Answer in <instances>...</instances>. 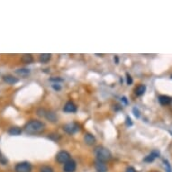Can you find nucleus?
<instances>
[{
    "mask_svg": "<svg viewBox=\"0 0 172 172\" xmlns=\"http://www.w3.org/2000/svg\"><path fill=\"white\" fill-rule=\"evenodd\" d=\"M76 170H77V163L74 160H70L67 163L64 164V167H63L64 172H75Z\"/></svg>",
    "mask_w": 172,
    "mask_h": 172,
    "instance_id": "0eeeda50",
    "label": "nucleus"
},
{
    "mask_svg": "<svg viewBox=\"0 0 172 172\" xmlns=\"http://www.w3.org/2000/svg\"><path fill=\"white\" fill-rule=\"evenodd\" d=\"M158 99L161 106H169L172 103V98L166 96V95H160Z\"/></svg>",
    "mask_w": 172,
    "mask_h": 172,
    "instance_id": "9d476101",
    "label": "nucleus"
},
{
    "mask_svg": "<svg viewBox=\"0 0 172 172\" xmlns=\"http://www.w3.org/2000/svg\"><path fill=\"white\" fill-rule=\"evenodd\" d=\"M37 115L41 117H44L45 119H47L50 123H56L58 122V116L57 115L50 110H46L44 108H39L37 110Z\"/></svg>",
    "mask_w": 172,
    "mask_h": 172,
    "instance_id": "7ed1b4c3",
    "label": "nucleus"
},
{
    "mask_svg": "<svg viewBox=\"0 0 172 172\" xmlns=\"http://www.w3.org/2000/svg\"><path fill=\"white\" fill-rule=\"evenodd\" d=\"M121 99H122V101H123V102L125 103V105H127V104H128V102H127V100H126V98H125V97H123Z\"/></svg>",
    "mask_w": 172,
    "mask_h": 172,
    "instance_id": "bb28decb",
    "label": "nucleus"
},
{
    "mask_svg": "<svg viewBox=\"0 0 172 172\" xmlns=\"http://www.w3.org/2000/svg\"><path fill=\"white\" fill-rule=\"evenodd\" d=\"M145 91H146V86L143 85V84H140V85H138V86L135 88L134 93H135V95H136L137 97H141V96L144 95Z\"/></svg>",
    "mask_w": 172,
    "mask_h": 172,
    "instance_id": "ddd939ff",
    "label": "nucleus"
},
{
    "mask_svg": "<svg viewBox=\"0 0 172 172\" xmlns=\"http://www.w3.org/2000/svg\"><path fill=\"white\" fill-rule=\"evenodd\" d=\"M159 155H160L159 151H157V150H153V151H151L149 155L146 156V157L144 158L143 161H145V162H152L157 157H159Z\"/></svg>",
    "mask_w": 172,
    "mask_h": 172,
    "instance_id": "4468645a",
    "label": "nucleus"
},
{
    "mask_svg": "<svg viewBox=\"0 0 172 172\" xmlns=\"http://www.w3.org/2000/svg\"><path fill=\"white\" fill-rule=\"evenodd\" d=\"M3 80L6 82L7 84H9V85H15V84H17V82L19 81V79L17 78L12 76V75H5V76H3Z\"/></svg>",
    "mask_w": 172,
    "mask_h": 172,
    "instance_id": "f8f14e48",
    "label": "nucleus"
},
{
    "mask_svg": "<svg viewBox=\"0 0 172 172\" xmlns=\"http://www.w3.org/2000/svg\"><path fill=\"white\" fill-rule=\"evenodd\" d=\"M132 78L131 77V75L129 73H126V82L128 85H131L132 84Z\"/></svg>",
    "mask_w": 172,
    "mask_h": 172,
    "instance_id": "412c9836",
    "label": "nucleus"
},
{
    "mask_svg": "<svg viewBox=\"0 0 172 172\" xmlns=\"http://www.w3.org/2000/svg\"><path fill=\"white\" fill-rule=\"evenodd\" d=\"M163 163H164V166H165V169H166L167 172H172L171 166H170V162L168 161V160H165V159H164Z\"/></svg>",
    "mask_w": 172,
    "mask_h": 172,
    "instance_id": "aec40b11",
    "label": "nucleus"
},
{
    "mask_svg": "<svg viewBox=\"0 0 172 172\" xmlns=\"http://www.w3.org/2000/svg\"><path fill=\"white\" fill-rule=\"evenodd\" d=\"M84 141H85L86 144L91 146V145H94L96 143L97 140H96V137L93 134L88 132V133H85V135H84Z\"/></svg>",
    "mask_w": 172,
    "mask_h": 172,
    "instance_id": "1a4fd4ad",
    "label": "nucleus"
},
{
    "mask_svg": "<svg viewBox=\"0 0 172 172\" xmlns=\"http://www.w3.org/2000/svg\"><path fill=\"white\" fill-rule=\"evenodd\" d=\"M24 128H25V132L28 134H38V133H41L42 131H44L46 126L43 122H41L40 120L33 119L25 123Z\"/></svg>",
    "mask_w": 172,
    "mask_h": 172,
    "instance_id": "f257e3e1",
    "label": "nucleus"
},
{
    "mask_svg": "<svg viewBox=\"0 0 172 172\" xmlns=\"http://www.w3.org/2000/svg\"><path fill=\"white\" fill-rule=\"evenodd\" d=\"M16 73L20 76V77H27L29 74L31 73V70L29 69L26 68H22V69H18L16 70Z\"/></svg>",
    "mask_w": 172,
    "mask_h": 172,
    "instance_id": "a211bd4d",
    "label": "nucleus"
},
{
    "mask_svg": "<svg viewBox=\"0 0 172 172\" xmlns=\"http://www.w3.org/2000/svg\"><path fill=\"white\" fill-rule=\"evenodd\" d=\"M55 160H56V161H57L58 163L65 164L69 160H70L71 159H70V154L68 151H66V150H60V151H59L57 154H56Z\"/></svg>",
    "mask_w": 172,
    "mask_h": 172,
    "instance_id": "20e7f679",
    "label": "nucleus"
},
{
    "mask_svg": "<svg viewBox=\"0 0 172 172\" xmlns=\"http://www.w3.org/2000/svg\"><path fill=\"white\" fill-rule=\"evenodd\" d=\"M52 88H53L54 90L59 91L61 89V87H60L59 84H53V85H52Z\"/></svg>",
    "mask_w": 172,
    "mask_h": 172,
    "instance_id": "b1692460",
    "label": "nucleus"
},
{
    "mask_svg": "<svg viewBox=\"0 0 172 172\" xmlns=\"http://www.w3.org/2000/svg\"><path fill=\"white\" fill-rule=\"evenodd\" d=\"M50 80L54 82H62L63 81V79H61L60 77H53V78L50 79Z\"/></svg>",
    "mask_w": 172,
    "mask_h": 172,
    "instance_id": "4be33fe9",
    "label": "nucleus"
},
{
    "mask_svg": "<svg viewBox=\"0 0 172 172\" xmlns=\"http://www.w3.org/2000/svg\"><path fill=\"white\" fill-rule=\"evenodd\" d=\"M79 130H80L79 125V123H69L63 125V131L67 132L68 134H70V135L75 134Z\"/></svg>",
    "mask_w": 172,
    "mask_h": 172,
    "instance_id": "39448f33",
    "label": "nucleus"
},
{
    "mask_svg": "<svg viewBox=\"0 0 172 172\" xmlns=\"http://www.w3.org/2000/svg\"><path fill=\"white\" fill-rule=\"evenodd\" d=\"M171 79H172V75H171Z\"/></svg>",
    "mask_w": 172,
    "mask_h": 172,
    "instance_id": "c756f323",
    "label": "nucleus"
},
{
    "mask_svg": "<svg viewBox=\"0 0 172 172\" xmlns=\"http://www.w3.org/2000/svg\"><path fill=\"white\" fill-rule=\"evenodd\" d=\"M125 172H136V170H135L133 167H128V168L125 170Z\"/></svg>",
    "mask_w": 172,
    "mask_h": 172,
    "instance_id": "393cba45",
    "label": "nucleus"
},
{
    "mask_svg": "<svg viewBox=\"0 0 172 172\" xmlns=\"http://www.w3.org/2000/svg\"><path fill=\"white\" fill-rule=\"evenodd\" d=\"M126 124H127V125H130V126H131V125H132L131 118H130L129 116H127V117H126Z\"/></svg>",
    "mask_w": 172,
    "mask_h": 172,
    "instance_id": "a878e982",
    "label": "nucleus"
},
{
    "mask_svg": "<svg viewBox=\"0 0 172 172\" xmlns=\"http://www.w3.org/2000/svg\"><path fill=\"white\" fill-rule=\"evenodd\" d=\"M115 62H116V64H118V58H117V56H115Z\"/></svg>",
    "mask_w": 172,
    "mask_h": 172,
    "instance_id": "cd10ccee",
    "label": "nucleus"
},
{
    "mask_svg": "<svg viewBox=\"0 0 172 172\" xmlns=\"http://www.w3.org/2000/svg\"><path fill=\"white\" fill-rule=\"evenodd\" d=\"M21 60L23 61V63L25 64H31L33 63L34 59H33V55L32 54H24L22 58H21Z\"/></svg>",
    "mask_w": 172,
    "mask_h": 172,
    "instance_id": "dca6fc26",
    "label": "nucleus"
},
{
    "mask_svg": "<svg viewBox=\"0 0 172 172\" xmlns=\"http://www.w3.org/2000/svg\"><path fill=\"white\" fill-rule=\"evenodd\" d=\"M40 172H54V170L50 166H42L40 168Z\"/></svg>",
    "mask_w": 172,
    "mask_h": 172,
    "instance_id": "6ab92c4d",
    "label": "nucleus"
},
{
    "mask_svg": "<svg viewBox=\"0 0 172 172\" xmlns=\"http://www.w3.org/2000/svg\"><path fill=\"white\" fill-rule=\"evenodd\" d=\"M94 153L97 157V160L105 162V163L112 159V153L107 148L104 146H97L94 150Z\"/></svg>",
    "mask_w": 172,
    "mask_h": 172,
    "instance_id": "f03ea898",
    "label": "nucleus"
},
{
    "mask_svg": "<svg viewBox=\"0 0 172 172\" xmlns=\"http://www.w3.org/2000/svg\"><path fill=\"white\" fill-rule=\"evenodd\" d=\"M132 112H133V115H134V116H135L136 118H139V117H140V111H139V109H138L137 107H134V108L132 109Z\"/></svg>",
    "mask_w": 172,
    "mask_h": 172,
    "instance_id": "5701e85b",
    "label": "nucleus"
},
{
    "mask_svg": "<svg viewBox=\"0 0 172 172\" xmlns=\"http://www.w3.org/2000/svg\"><path fill=\"white\" fill-rule=\"evenodd\" d=\"M32 170H33L32 165L27 161L17 163L15 167L16 172H32Z\"/></svg>",
    "mask_w": 172,
    "mask_h": 172,
    "instance_id": "423d86ee",
    "label": "nucleus"
},
{
    "mask_svg": "<svg viewBox=\"0 0 172 172\" xmlns=\"http://www.w3.org/2000/svg\"><path fill=\"white\" fill-rule=\"evenodd\" d=\"M95 169L98 172H107V166L105 162L99 161V160H96L95 161Z\"/></svg>",
    "mask_w": 172,
    "mask_h": 172,
    "instance_id": "9b49d317",
    "label": "nucleus"
},
{
    "mask_svg": "<svg viewBox=\"0 0 172 172\" xmlns=\"http://www.w3.org/2000/svg\"><path fill=\"white\" fill-rule=\"evenodd\" d=\"M2 156H3V154H2V153H1V152H0V158H1V157H2Z\"/></svg>",
    "mask_w": 172,
    "mask_h": 172,
    "instance_id": "c85d7f7f",
    "label": "nucleus"
},
{
    "mask_svg": "<svg viewBox=\"0 0 172 172\" xmlns=\"http://www.w3.org/2000/svg\"><path fill=\"white\" fill-rule=\"evenodd\" d=\"M22 129L18 126H13L11 128H9L8 133L10 135H13V136H17V135H20L22 133Z\"/></svg>",
    "mask_w": 172,
    "mask_h": 172,
    "instance_id": "2eb2a0df",
    "label": "nucleus"
},
{
    "mask_svg": "<svg viewBox=\"0 0 172 172\" xmlns=\"http://www.w3.org/2000/svg\"><path fill=\"white\" fill-rule=\"evenodd\" d=\"M77 106L74 104L73 101H71V100H69V101H68L67 103L65 104V106L63 107V111L65 112V113H76L77 112Z\"/></svg>",
    "mask_w": 172,
    "mask_h": 172,
    "instance_id": "6e6552de",
    "label": "nucleus"
},
{
    "mask_svg": "<svg viewBox=\"0 0 172 172\" xmlns=\"http://www.w3.org/2000/svg\"><path fill=\"white\" fill-rule=\"evenodd\" d=\"M50 59H51L50 53H42V54H40V56H39V61L44 64V63L49 62Z\"/></svg>",
    "mask_w": 172,
    "mask_h": 172,
    "instance_id": "f3484780",
    "label": "nucleus"
}]
</instances>
